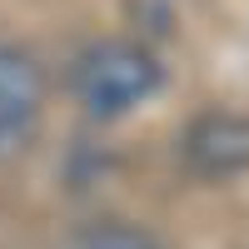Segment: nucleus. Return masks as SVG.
I'll return each mask as SVG.
<instances>
[{
	"label": "nucleus",
	"instance_id": "1",
	"mask_svg": "<svg viewBox=\"0 0 249 249\" xmlns=\"http://www.w3.org/2000/svg\"><path fill=\"white\" fill-rule=\"evenodd\" d=\"M164 85V65L140 40H95L75 60V95L95 120H120Z\"/></svg>",
	"mask_w": 249,
	"mask_h": 249
},
{
	"label": "nucleus",
	"instance_id": "2",
	"mask_svg": "<svg viewBox=\"0 0 249 249\" xmlns=\"http://www.w3.org/2000/svg\"><path fill=\"white\" fill-rule=\"evenodd\" d=\"M179 155L204 179H230L249 170V115L234 110H204L184 124Z\"/></svg>",
	"mask_w": 249,
	"mask_h": 249
},
{
	"label": "nucleus",
	"instance_id": "3",
	"mask_svg": "<svg viewBox=\"0 0 249 249\" xmlns=\"http://www.w3.org/2000/svg\"><path fill=\"white\" fill-rule=\"evenodd\" d=\"M45 110V75L35 55L0 40V155H15L35 135Z\"/></svg>",
	"mask_w": 249,
	"mask_h": 249
},
{
	"label": "nucleus",
	"instance_id": "4",
	"mask_svg": "<svg viewBox=\"0 0 249 249\" xmlns=\"http://www.w3.org/2000/svg\"><path fill=\"white\" fill-rule=\"evenodd\" d=\"M70 249H164V244L130 219H90L75 230Z\"/></svg>",
	"mask_w": 249,
	"mask_h": 249
}]
</instances>
